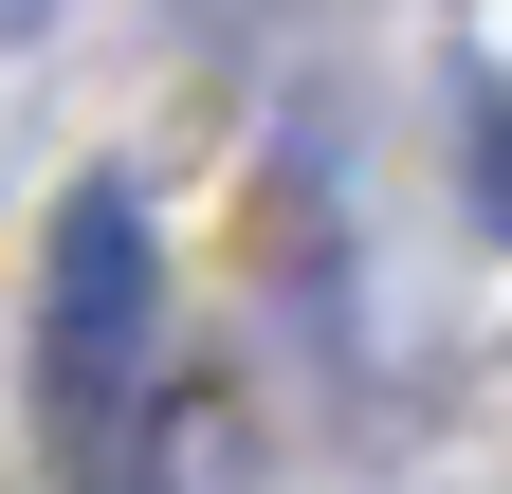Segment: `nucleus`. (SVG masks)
I'll return each mask as SVG.
<instances>
[{"label":"nucleus","instance_id":"1","mask_svg":"<svg viewBox=\"0 0 512 494\" xmlns=\"http://www.w3.org/2000/svg\"><path fill=\"white\" fill-rule=\"evenodd\" d=\"M147 366H165L147 202L92 165L74 202H55V275H37V403H55V440H74L92 476H110V440H128V403H147Z\"/></svg>","mask_w":512,"mask_h":494}]
</instances>
